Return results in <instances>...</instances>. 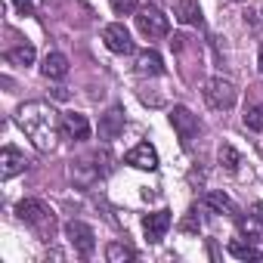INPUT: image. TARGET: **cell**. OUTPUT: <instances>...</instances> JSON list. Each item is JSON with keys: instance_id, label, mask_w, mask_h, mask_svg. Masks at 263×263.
<instances>
[{"instance_id": "cell-1", "label": "cell", "mask_w": 263, "mask_h": 263, "mask_svg": "<svg viewBox=\"0 0 263 263\" xmlns=\"http://www.w3.org/2000/svg\"><path fill=\"white\" fill-rule=\"evenodd\" d=\"M19 127L25 130V137L31 140L34 149L41 152H53L59 146V134H62V118L50 102H25L16 111Z\"/></svg>"}, {"instance_id": "cell-2", "label": "cell", "mask_w": 263, "mask_h": 263, "mask_svg": "<svg viewBox=\"0 0 263 263\" xmlns=\"http://www.w3.org/2000/svg\"><path fill=\"white\" fill-rule=\"evenodd\" d=\"M16 214H19V220L28 223L44 241L53 238V232H56V217H53V211H50L41 198H25V201H19Z\"/></svg>"}, {"instance_id": "cell-3", "label": "cell", "mask_w": 263, "mask_h": 263, "mask_svg": "<svg viewBox=\"0 0 263 263\" xmlns=\"http://www.w3.org/2000/svg\"><path fill=\"white\" fill-rule=\"evenodd\" d=\"M137 28L149 37V41H155V37H164L167 31H171V25H167V16L158 10V7H143V10H137Z\"/></svg>"}, {"instance_id": "cell-4", "label": "cell", "mask_w": 263, "mask_h": 263, "mask_svg": "<svg viewBox=\"0 0 263 263\" xmlns=\"http://www.w3.org/2000/svg\"><path fill=\"white\" fill-rule=\"evenodd\" d=\"M204 99H208V105H211V108L226 111V108H232V105H235L238 93H235V84H232V81L214 78V81H208V87H204Z\"/></svg>"}, {"instance_id": "cell-5", "label": "cell", "mask_w": 263, "mask_h": 263, "mask_svg": "<svg viewBox=\"0 0 263 263\" xmlns=\"http://www.w3.org/2000/svg\"><path fill=\"white\" fill-rule=\"evenodd\" d=\"M65 238H68V245H71L81 257H90L93 248H96V232H93L87 223H81V220L65 223Z\"/></svg>"}, {"instance_id": "cell-6", "label": "cell", "mask_w": 263, "mask_h": 263, "mask_svg": "<svg viewBox=\"0 0 263 263\" xmlns=\"http://www.w3.org/2000/svg\"><path fill=\"white\" fill-rule=\"evenodd\" d=\"M171 124H174V130H177V137H180L183 146H189V143L195 140V134H198V118H195L186 105H174Z\"/></svg>"}, {"instance_id": "cell-7", "label": "cell", "mask_w": 263, "mask_h": 263, "mask_svg": "<svg viewBox=\"0 0 263 263\" xmlns=\"http://www.w3.org/2000/svg\"><path fill=\"white\" fill-rule=\"evenodd\" d=\"M102 41H105V47L111 50V53H134V37H130V31L121 25V22H111V25H105L102 28Z\"/></svg>"}, {"instance_id": "cell-8", "label": "cell", "mask_w": 263, "mask_h": 263, "mask_svg": "<svg viewBox=\"0 0 263 263\" xmlns=\"http://www.w3.org/2000/svg\"><path fill=\"white\" fill-rule=\"evenodd\" d=\"M124 124H127L124 108H121V105H111V108L99 118V137H102V140H118V137L124 134Z\"/></svg>"}, {"instance_id": "cell-9", "label": "cell", "mask_w": 263, "mask_h": 263, "mask_svg": "<svg viewBox=\"0 0 263 263\" xmlns=\"http://www.w3.org/2000/svg\"><path fill=\"white\" fill-rule=\"evenodd\" d=\"M124 161L130 167H137V171H155L158 167V152H155V146L140 143V146H134V149L124 155Z\"/></svg>"}, {"instance_id": "cell-10", "label": "cell", "mask_w": 263, "mask_h": 263, "mask_svg": "<svg viewBox=\"0 0 263 263\" xmlns=\"http://www.w3.org/2000/svg\"><path fill=\"white\" fill-rule=\"evenodd\" d=\"M28 167L25 155L16 149V146H4V152H0V180H13L16 174H22Z\"/></svg>"}, {"instance_id": "cell-11", "label": "cell", "mask_w": 263, "mask_h": 263, "mask_svg": "<svg viewBox=\"0 0 263 263\" xmlns=\"http://www.w3.org/2000/svg\"><path fill=\"white\" fill-rule=\"evenodd\" d=\"M171 223H174L171 211H155V214H146V217H143V229H146V238H149V241H161V238L167 235Z\"/></svg>"}, {"instance_id": "cell-12", "label": "cell", "mask_w": 263, "mask_h": 263, "mask_svg": "<svg viewBox=\"0 0 263 263\" xmlns=\"http://www.w3.org/2000/svg\"><path fill=\"white\" fill-rule=\"evenodd\" d=\"M62 130L68 134V140H74V143H87V140H90V121H87V115H81V111L62 115Z\"/></svg>"}, {"instance_id": "cell-13", "label": "cell", "mask_w": 263, "mask_h": 263, "mask_svg": "<svg viewBox=\"0 0 263 263\" xmlns=\"http://www.w3.org/2000/svg\"><path fill=\"white\" fill-rule=\"evenodd\" d=\"M71 180L78 183V186H93L102 174H105V167H99V164H90V161H74L71 164Z\"/></svg>"}, {"instance_id": "cell-14", "label": "cell", "mask_w": 263, "mask_h": 263, "mask_svg": "<svg viewBox=\"0 0 263 263\" xmlns=\"http://www.w3.org/2000/svg\"><path fill=\"white\" fill-rule=\"evenodd\" d=\"M41 74H44V78H53V81L65 78V74H68V59H65L62 53H47V56H44V65H41Z\"/></svg>"}, {"instance_id": "cell-15", "label": "cell", "mask_w": 263, "mask_h": 263, "mask_svg": "<svg viewBox=\"0 0 263 263\" xmlns=\"http://www.w3.org/2000/svg\"><path fill=\"white\" fill-rule=\"evenodd\" d=\"M137 71L140 74H164V62L155 50H143L137 56Z\"/></svg>"}, {"instance_id": "cell-16", "label": "cell", "mask_w": 263, "mask_h": 263, "mask_svg": "<svg viewBox=\"0 0 263 263\" xmlns=\"http://www.w3.org/2000/svg\"><path fill=\"white\" fill-rule=\"evenodd\" d=\"M201 204L211 208L214 214H235V204L229 201V195H223V192H217V189L204 192V195H201Z\"/></svg>"}, {"instance_id": "cell-17", "label": "cell", "mask_w": 263, "mask_h": 263, "mask_svg": "<svg viewBox=\"0 0 263 263\" xmlns=\"http://www.w3.org/2000/svg\"><path fill=\"white\" fill-rule=\"evenodd\" d=\"M238 232H241L248 241H263V220H260V214L238 217Z\"/></svg>"}, {"instance_id": "cell-18", "label": "cell", "mask_w": 263, "mask_h": 263, "mask_svg": "<svg viewBox=\"0 0 263 263\" xmlns=\"http://www.w3.org/2000/svg\"><path fill=\"white\" fill-rule=\"evenodd\" d=\"M226 251H229L235 260H263V251H257L251 241H238V238H232Z\"/></svg>"}, {"instance_id": "cell-19", "label": "cell", "mask_w": 263, "mask_h": 263, "mask_svg": "<svg viewBox=\"0 0 263 263\" xmlns=\"http://www.w3.org/2000/svg\"><path fill=\"white\" fill-rule=\"evenodd\" d=\"M177 19L183 25H201V10H198L195 0H180L177 4Z\"/></svg>"}, {"instance_id": "cell-20", "label": "cell", "mask_w": 263, "mask_h": 263, "mask_svg": "<svg viewBox=\"0 0 263 263\" xmlns=\"http://www.w3.org/2000/svg\"><path fill=\"white\" fill-rule=\"evenodd\" d=\"M105 257H108L111 263H127V260H137V251L130 248V245H124V241H111V245L105 248Z\"/></svg>"}, {"instance_id": "cell-21", "label": "cell", "mask_w": 263, "mask_h": 263, "mask_svg": "<svg viewBox=\"0 0 263 263\" xmlns=\"http://www.w3.org/2000/svg\"><path fill=\"white\" fill-rule=\"evenodd\" d=\"M7 62L28 68V65L34 62V47H31V44H22V47H13V50H7Z\"/></svg>"}, {"instance_id": "cell-22", "label": "cell", "mask_w": 263, "mask_h": 263, "mask_svg": "<svg viewBox=\"0 0 263 263\" xmlns=\"http://www.w3.org/2000/svg\"><path fill=\"white\" fill-rule=\"evenodd\" d=\"M217 158H220V164H223L226 171H232V174H235V171L241 167V155H238V152H235V149H232L229 143H223V146H220Z\"/></svg>"}, {"instance_id": "cell-23", "label": "cell", "mask_w": 263, "mask_h": 263, "mask_svg": "<svg viewBox=\"0 0 263 263\" xmlns=\"http://www.w3.org/2000/svg\"><path fill=\"white\" fill-rule=\"evenodd\" d=\"M245 127L248 130H263V105H251L245 111Z\"/></svg>"}, {"instance_id": "cell-24", "label": "cell", "mask_w": 263, "mask_h": 263, "mask_svg": "<svg viewBox=\"0 0 263 263\" xmlns=\"http://www.w3.org/2000/svg\"><path fill=\"white\" fill-rule=\"evenodd\" d=\"M111 10H115V16H130L140 10V4L137 0H111Z\"/></svg>"}, {"instance_id": "cell-25", "label": "cell", "mask_w": 263, "mask_h": 263, "mask_svg": "<svg viewBox=\"0 0 263 263\" xmlns=\"http://www.w3.org/2000/svg\"><path fill=\"white\" fill-rule=\"evenodd\" d=\"M13 7H16L22 16H31V13H34V4H31V0H13Z\"/></svg>"}, {"instance_id": "cell-26", "label": "cell", "mask_w": 263, "mask_h": 263, "mask_svg": "<svg viewBox=\"0 0 263 263\" xmlns=\"http://www.w3.org/2000/svg\"><path fill=\"white\" fill-rule=\"evenodd\" d=\"M183 41H186V37H180V34H177V37L171 41V50H174V53H180V50H183Z\"/></svg>"}, {"instance_id": "cell-27", "label": "cell", "mask_w": 263, "mask_h": 263, "mask_svg": "<svg viewBox=\"0 0 263 263\" xmlns=\"http://www.w3.org/2000/svg\"><path fill=\"white\" fill-rule=\"evenodd\" d=\"M257 65H260V71H263V47H260V59H257Z\"/></svg>"}, {"instance_id": "cell-28", "label": "cell", "mask_w": 263, "mask_h": 263, "mask_svg": "<svg viewBox=\"0 0 263 263\" xmlns=\"http://www.w3.org/2000/svg\"><path fill=\"white\" fill-rule=\"evenodd\" d=\"M235 4H238V0H235Z\"/></svg>"}]
</instances>
